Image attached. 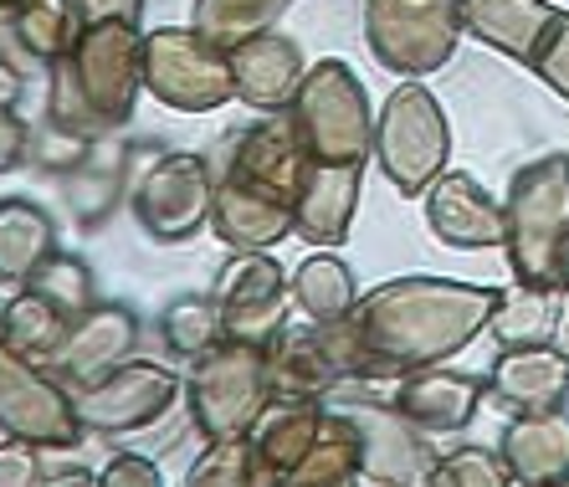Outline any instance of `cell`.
Returning <instances> with one entry per match:
<instances>
[{"instance_id": "cell-34", "label": "cell", "mask_w": 569, "mask_h": 487, "mask_svg": "<svg viewBox=\"0 0 569 487\" xmlns=\"http://www.w3.org/2000/svg\"><path fill=\"white\" fill-rule=\"evenodd\" d=\"M288 6L292 0H196V21L190 27H200L221 47H237V41L272 27Z\"/></svg>"}, {"instance_id": "cell-3", "label": "cell", "mask_w": 569, "mask_h": 487, "mask_svg": "<svg viewBox=\"0 0 569 487\" xmlns=\"http://www.w3.org/2000/svg\"><path fill=\"white\" fill-rule=\"evenodd\" d=\"M503 257L523 288L569 292V155H539L508 180Z\"/></svg>"}, {"instance_id": "cell-1", "label": "cell", "mask_w": 569, "mask_h": 487, "mask_svg": "<svg viewBox=\"0 0 569 487\" xmlns=\"http://www.w3.org/2000/svg\"><path fill=\"white\" fill-rule=\"evenodd\" d=\"M498 292L488 282H457V277H390L380 288L359 292L355 334L370 355L375 380H396L416 365H441L462 355L477 334H488V318L498 308Z\"/></svg>"}, {"instance_id": "cell-8", "label": "cell", "mask_w": 569, "mask_h": 487, "mask_svg": "<svg viewBox=\"0 0 569 487\" xmlns=\"http://www.w3.org/2000/svg\"><path fill=\"white\" fill-rule=\"evenodd\" d=\"M144 92L174 113H216L237 98L231 47L211 41L200 27L144 31Z\"/></svg>"}, {"instance_id": "cell-40", "label": "cell", "mask_w": 569, "mask_h": 487, "mask_svg": "<svg viewBox=\"0 0 569 487\" xmlns=\"http://www.w3.org/2000/svg\"><path fill=\"white\" fill-rule=\"evenodd\" d=\"M98 483L103 487H159L164 477H159V467L144 457V451H113V457L103 461Z\"/></svg>"}, {"instance_id": "cell-36", "label": "cell", "mask_w": 569, "mask_h": 487, "mask_svg": "<svg viewBox=\"0 0 569 487\" xmlns=\"http://www.w3.org/2000/svg\"><path fill=\"white\" fill-rule=\"evenodd\" d=\"M186 483L190 487H257L252 431H247V436H216V441H206V451L190 461Z\"/></svg>"}, {"instance_id": "cell-2", "label": "cell", "mask_w": 569, "mask_h": 487, "mask_svg": "<svg viewBox=\"0 0 569 487\" xmlns=\"http://www.w3.org/2000/svg\"><path fill=\"white\" fill-rule=\"evenodd\" d=\"M144 92V31L139 16H93L72 52L47 62V123L72 139H103L133 119Z\"/></svg>"}, {"instance_id": "cell-15", "label": "cell", "mask_w": 569, "mask_h": 487, "mask_svg": "<svg viewBox=\"0 0 569 487\" xmlns=\"http://www.w3.org/2000/svg\"><path fill=\"white\" fill-rule=\"evenodd\" d=\"M313 165V155L303 149L298 129H292L288 108L282 113H262L247 129H231V149H226V170L221 180L241 185L262 200H278V206H298V190H303V175Z\"/></svg>"}, {"instance_id": "cell-18", "label": "cell", "mask_w": 569, "mask_h": 487, "mask_svg": "<svg viewBox=\"0 0 569 487\" xmlns=\"http://www.w3.org/2000/svg\"><path fill=\"white\" fill-rule=\"evenodd\" d=\"M488 400H498L513 416H539V410H565L569 400V344H518L498 349L488 369Z\"/></svg>"}, {"instance_id": "cell-41", "label": "cell", "mask_w": 569, "mask_h": 487, "mask_svg": "<svg viewBox=\"0 0 569 487\" xmlns=\"http://www.w3.org/2000/svg\"><path fill=\"white\" fill-rule=\"evenodd\" d=\"M31 159V129L16 119V108H0V175L21 170Z\"/></svg>"}, {"instance_id": "cell-16", "label": "cell", "mask_w": 569, "mask_h": 487, "mask_svg": "<svg viewBox=\"0 0 569 487\" xmlns=\"http://www.w3.org/2000/svg\"><path fill=\"white\" fill-rule=\"evenodd\" d=\"M133 344H139V314L129 304H103L98 298L82 318H72L67 339L47 355V369L67 390H82V385L103 380L113 365H123L133 355Z\"/></svg>"}, {"instance_id": "cell-24", "label": "cell", "mask_w": 569, "mask_h": 487, "mask_svg": "<svg viewBox=\"0 0 569 487\" xmlns=\"http://www.w3.org/2000/svg\"><path fill=\"white\" fill-rule=\"evenodd\" d=\"M559 21L555 0H462V27L488 52H503L508 62L533 67L549 27Z\"/></svg>"}, {"instance_id": "cell-39", "label": "cell", "mask_w": 569, "mask_h": 487, "mask_svg": "<svg viewBox=\"0 0 569 487\" xmlns=\"http://www.w3.org/2000/svg\"><path fill=\"white\" fill-rule=\"evenodd\" d=\"M41 483H47L41 447L37 441H21V436H6L0 441V487H41Z\"/></svg>"}, {"instance_id": "cell-32", "label": "cell", "mask_w": 569, "mask_h": 487, "mask_svg": "<svg viewBox=\"0 0 569 487\" xmlns=\"http://www.w3.org/2000/svg\"><path fill=\"white\" fill-rule=\"evenodd\" d=\"M159 339H164V349L174 359L190 365L196 355H206L211 344L226 339L221 304H216L211 292H180V298H170L164 314H159Z\"/></svg>"}, {"instance_id": "cell-42", "label": "cell", "mask_w": 569, "mask_h": 487, "mask_svg": "<svg viewBox=\"0 0 569 487\" xmlns=\"http://www.w3.org/2000/svg\"><path fill=\"white\" fill-rule=\"evenodd\" d=\"M144 0H78V11L93 21V16H139Z\"/></svg>"}, {"instance_id": "cell-43", "label": "cell", "mask_w": 569, "mask_h": 487, "mask_svg": "<svg viewBox=\"0 0 569 487\" xmlns=\"http://www.w3.org/2000/svg\"><path fill=\"white\" fill-rule=\"evenodd\" d=\"M21 92H27L21 72H16V67L0 57V108H16V103H21Z\"/></svg>"}, {"instance_id": "cell-4", "label": "cell", "mask_w": 569, "mask_h": 487, "mask_svg": "<svg viewBox=\"0 0 569 487\" xmlns=\"http://www.w3.org/2000/svg\"><path fill=\"white\" fill-rule=\"evenodd\" d=\"M272 400V380H267V344L231 339L211 344L206 355L190 359L186 369V406L190 426L200 441L216 436H247L262 406Z\"/></svg>"}, {"instance_id": "cell-19", "label": "cell", "mask_w": 569, "mask_h": 487, "mask_svg": "<svg viewBox=\"0 0 569 487\" xmlns=\"http://www.w3.org/2000/svg\"><path fill=\"white\" fill-rule=\"evenodd\" d=\"M390 400L421 431H462V426H472L477 406L488 400V380L467 375V369H447V359H441V365H416L396 375Z\"/></svg>"}, {"instance_id": "cell-27", "label": "cell", "mask_w": 569, "mask_h": 487, "mask_svg": "<svg viewBox=\"0 0 569 487\" xmlns=\"http://www.w3.org/2000/svg\"><path fill=\"white\" fill-rule=\"evenodd\" d=\"M365 477V431L349 410L323 406V426L318 441L308 447V457L292 467L288 487H349Z\"/></svg>"}, {"instance_id": "cell-11", "label": "cell", "mask_w": 569, "mask_h": 487, "mask_svg": "<svg viewBox=\"0 0 569 487\" xmlns=\"http://www.w3.org/2000/svg\"><path fill=\"white\" fill-rule=\"evenodd\" d=\"M0 436L37 441L41 451H72L88 436L72 406V390L52 380V369L41 359L11 349L6 334H0Z\"/></svg>"}, {"instance_id": "cell-26", "label": "cell", "mask_w": 569, "mask_h": 487, "mask_svg": "<svg viewBox=\"0 0 569 487\" xmlns=\"http://www.w3.org/2000/svg\"><path fill=\"white\" fill-rule=\"evenodd\" d=\"M211 231L226 241V247H278V241L292 237V206H278V200H262L241 185L221 180L216 175V200H211Z\"/></svg>"}, {"instance_id": "cell-23", "label": "cell", "mask_w": 569, "mask_h": 487, "mask_svg": "<svg viewBox=\"0 0 569 487\" xmlns=\"http://www.w3.org/2000/svg\"><path fill=\"white\" fill-rule=\"evenodd\" d=\"M323 426V400L308 396H272L262 416L252 421V447H257V487H288L292 467L308 457Z\"/></svg>"}, {"instance_id": "cell-37", "label": "cell", "mask_w": 569, "mask_h": 487, "mask_svg": "<svg viewBox=\"0 0 569 487\" xmlns=\"http://www.w3.org/2000/svg\"><path fill=\"white\" fill-rule=\"evenodd\" d=\"M437 487H518L513 483V467L498 447H457V451H441L437 461Z\"/></svg>"}, {"instance_id": "cell-13", "label": "cell", "mask_w": 569, "mask_h": 487, "mask_svg": "<svg viewBox=\"0 0 569 487\" xmlns=\"http://www.w3.org/2000/svg\"><path fill=\"white\" fill-rule=\"evenodd\" d=\"M339 410H349L365 431V477L359 483H380V487H421L437 477L441 451L431 447V431H421L416 421H406L396 410V400L370 396V380L365 390H349L339 385Z\"/></svg>"}, {"instance_id": "cell-44", "label": "cell", "mask_w": 569, "mask_h": 487, "mask_svg": "<svg viewBox=\"0 0 569 487\" xmlns=\"http://www.w3.org/2000/svg\"><path fill=\"white\" fill-rule=\"evenodd\" d=\"M21 6H27V0H0V11L11 16V11H21Z\"/></svg>"}, {"instance_id": "cell-38", "label": "cell", "mask_w": 569, "mask_h": 487, "mask_svg": "<svg viewBox=\"0 0 569 487\" xmlns=\"http://www.w3.org/2000/svg\"><path fill=\"white\" fill-rule=\"evenodd\" d=\"M533 72H539V82L555 92V98L569 103V11H559V21L549 27L539 57H533Z\"/></svg>"}, {"instance_id": "cell-45", "label": "cell", "mask_w": 569, "mask_h": 487, "mask_svg": "<svg viewBox=\"0 0 569 487\" xmlns=\"http://www.w3.org/2000/svg\"><path fill=\"white\" fill-rule=\"evenodd\" d=\"M565 339H569V324H565Z\"/></svg>"}, {"instance_id": "cell-35", "label": "cell", "mask_w": 569, "mask_h": 487, "mask_svg": "<svg viewBox=\"0 0 569 487\" xmlns=\"http://www.w3.org/2000/svg\"><path fill=\"white\" fill-rule=\"evenodd\" d=\"M27 288H37L41 298H52L57 308H62L67 318H82L88 308L98 304V277L93 267L82 262V257H72V251H52L47 262L37 267V272L27 277Z\"/></svg>"}, {"instance_id": "cell-5", "label": "cell", "mask_w": 569, "mask_h": 487, "mask_svg": "<svg viewBox=\"0 0 569 487\" xmlns=\"http://www.w3.org/2000/svg\"><path fill=\"white\" fill-rule=\"evenodd\" d=\"M451 119L421 78H400L375 119V165L406 200L426 196L441 170H451Z\"/></svg>"}, {"instance_id": "cell-10", "label": "cell", "mask_w": 569, "mask_h": 487, "mask_svg": "<svg viewBox=\"0 0 569 487\" xmlns=\"http://www.w3.org/2000/svg\"><path fill=\"white\" fill-rule=\"evenodd\" d=\"M216 170L196 149H154L144 170L133 175L129 211L144 226V237L159 247H180L211 226Z\"/></svg>"}, {"instance_id": "cell-12", "label": "cell", "mask_w": 569, "mask_h": 487, "mask_svg": "<svg viewBox=\"0 0 569 487\" xmlns=\"http://www.w3.org/2000/svg\"><path fill=\"white\" fill-rule=\"evenodd\" d=\"M186 396V375H174L159 359H123L103 375V380L72 390L78 421L93 436H129L149 431L159 416H170V406Z\"/></svg>"}, {"instance_id": "cell-6", "label": "cell", "mask_w": 569, "mask_h": 487, "mask_svg": "<svg viewBox=\"0 0 569 487\" xmlns=\"http://www.w3.org/2000/svg\"><path fill=\"white\" fill-rule=\"evenodd\" d=\"M288 119L313 159L329 165H365L375 155V108L355 67L329 57V62L308 67L303 88L292 92Z\"/></svg>"}, {"instance_id": "cell-25", "label": "cell", "mask_w": 569, "mask_h": 487, "mask_svg": "<svg viewBox=\"0 0 569 487\" xmlns=\"http://www.w3.org/2000/svg\"><path fill=\"white\" fill-rule=\"evenodd\" d=\"M498 451L513 467L518 487H559L569 483V416L565 410H539V416H513L498 436Z\"/></svg>"}, {"instance_id": "cell-29", "label": "cell", "mask_w": 569, "mask_h": 487, "mask_svg": "<svg viewBox=\"0 0 569 487\" xmlns=\"http://www.w3.org/2000/svg\"><path fill=\"white\" fill-rule=\"evenodd\" d=\"M292 298L303 318H349L359 304V282L333 247H313V257L292 267Z\"/></svg>"}, {"instance_id": "cell-9", "label": "cell", "mask_w": 569, "mask_h": 487, "mask_svg": "<svg viewBox=\"0 0 569 487\" xmlns=\"http://www.w3.org/2000/svg\"><path fill=\"white\" fill-rule=\"evenodd\" d=\"M462 31V0H365V47L396 78L441 72Z\"/></svg>"}, {"instance_id": "cell-31", "label": "cell", "mask_w": 569, "mask_h": 487, "mask_svg": "<svg viewBox=\"0 0 569 487\" xmlns=\"http://www.w3.org/2000/svg\"><path fill=\"white\" fill-rule=\"evenodd\" d=\"M559 292H543V288H523V282H513V288L498 292V308H492L488 318V334L498 349H518V344H539L555 334L559 324Z\"/></svg>"}, {"instance_id": "cell-28", "label": "cell", "mask_w": 569, "mask_h": 487, "mask_svg": "<svg viewBox=\"0 0 569 487\" xmlns=\"http://www.w3.org/2000/svg\"><path fill=\"white\" fill-rule=\"evenodd\" d=\"M57 251V221L47 206L27 196L0 200V282L21 288L47 257Z\"/></svg>"}, {"instance_id": "cell-17", "label": "cell", "mask_w": 569, "mask_h": 487, "mask_svg": "<svg viewBox=\"0 0 569 487\" xmlns=\"http://www.w3.org/2000/svg\"><path fill=\"white\" fill-rule=\"evenodd\" d=\"M426 231L451 251L503 247V200L488 196V185L467 170H441L426 190Z\"/></svg>"}, {"instance_id": "cell-30", "label": "cell", "mask_w": 569, "mask_h": 487, "mask_svg": "<svg viewBox=\"0 0 569 487\" xmlns=\"http://www.w3.org/2000/svg\"><path fill=\"white\" fill-rule=\"evenodd\" d=\"M67 329H72V318H67L52 298H41L37 288H27V282L0 308V334H6V344L21 349L27 359H41V365H47V355L67 339Z\"/></svg>"}, {"instance_id": "cell-33", "label": "cell", "mask_w": 569, "mask_h": 487, "mask_svg": "<svg viewBox=\"0 0 569 487\" xmlns=\"http://www.w3.org/2000/svg\"><path fill=\"white\" fill-rule=\"evenodd\" d=\"M11 27L21 52H31L37 62H57L62 52H72L88 16L78 11V0H27L21 11H11Z\"/></svg>"}, {"instance_id": "cell-21", "label": "cell", "mask_w": 569, "mask_h": 487, "mask_svg": "<svg viewBox=\"0 0 569 487\" xmlns=\"http://www.w3.org/2000/svg\"><path fill=\"white\" fill-rule=\"evenodd\" d=\"M231 72H237L241 103H252L257 113H282L292 103V92L303 88L308 57L292 37H282L278 27H267L231 47Z\"/></svg>"}, {"instance_id": "cell-22", "label": "cell", "mask_w": 569, "mask_h": 487, "mask_svg": "<svg viewBox=\"0 0 569 487\" xmlns=\"http://www.w3.org/2000/svg\"><path fill=\"white\" fill-rule=\"evenodd\" d=\"M133 155H139V145H129L119 133H103V139H93V145L82 149L78 165L62 175V196L82 231H98L108 216L119 211V200L133 190V180H129Z\"/></svg>"}, {"instance_id": "cell-7", "label": "cell", "mask_w": 569, "mask_h": 487, "mask_svg": "<svg viewBox=\"0 0 569 487\" xmlns=\"http://www.w3.org/2000/svg\"><path fill=\"white\" fill-rule=\"evenodd\" d=\"M267 380H272V396L323 400L339 385L375 380V375L355 334V318H303V324H282L267 339Z\"/></svg>"}, {"instance_id": "cell-20", "label": "cell", "mask_w": 569, "mask_h": 487, "mask_svg": "<svg viewBox=\"0 0 569 487\" xmlns=\"http://www.w3.org/2000/svg\"><path fill=\"white\" fill-rule=\"evenodd\" d=\"M359 196H365V165L313 159L292 206V237H303L308 247H345L359 216Z\"/></svg>"}, {"instance_id": "cell-14", "label": "cell", "mask_w": 569, "mask_h": 487, "mask_svg": "<svg viewBox=\"0 0 569 487\" xmlns=\"http://www.w3.org/2000/svg\"><path fill=\"white\" fill-rule=\"evenodd\" d=\"M211 298L221 304L226 334L231 339L267 344L282 324H292V277L282 272V262L272 257V247H237L221 262L211 282Z\"/></svg>"}]
</instances>
